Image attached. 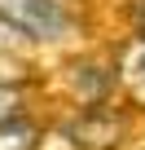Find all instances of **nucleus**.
Masks as SVG:
<instances>
[{
    "mask_svg": "<svg viewBox=\"0 0 145 150\" xmlns=\"http://www.w3.org/2000/svg\"><path fill=\"white\" fill-rule=\"evenodd\" d=\"M0 18L35 40H53L70 27V13L62 0H0Z\"/></svg>",
    "mask_w": 145,
    "mask_h": 150,
    "instance_id": "1",
    "label": "nucleus"
},
{
    "mask_svg": "<svg viewBox=\"0 0 145 150\" xmlns=\"http://www.w3.org/2000/svg\"><path fill=\"white\" fill-rule=\"evenodd\" d=\"M123 132H127V124L110 106H88L66 124V137H70L75 150H114L123 141Z\"/></svg>",
    "mask_w": 145,
    "mask_h": 150,
    "instance_id": "2",
    "label": "nucleus"
},
{
    "mask_svg": "<svg viewBox=\"0 0 145 150\" xmlns=\"http://www.w3.org/2000/svg\"><path fill=\"white\" fill-rule=\"evenodd\" d=\"M40 141H44V128H40L35 115L0 124V150H40Z\"/></svg>",
    "mask_w": 145,
    "mask_h": 150,
    "instance_id": "3",
    "label": "nucleus"
},
{
    "mask_svg": "<svg viewBox=\"0 0 145 150\" xmlns=\"http://www.w3.org/2000/svg\"><path fill=\"white\" fill-rule=\"evenodd\" d=\"M119 80L132 88V97L145 102V35L123 49V71H119Z\"/></svg>",
    "mask_w": 145,
    "mask_h": 150,
    "instance_id": "4",
    "label": "nucleus"
},
{
    "mask_svg": "<svg viewBox=\"0 0 145 150\" xmlns=\"http://www.w3.org/2000/svg\"><path fill=\"white\" fill-rule=\"evenodd\" d=\"M27 88L22 84H5L0 80V124H13V119H22L27 115Z\"/></svg>",
    "mask_w": 145,
    "mask_h": 150,
    "instance_id": "5",
    "label": "nucleus"
}]
</instances>
